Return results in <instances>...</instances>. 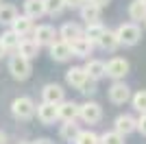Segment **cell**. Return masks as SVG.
<instances>
[{"label": "cell", "instance_id": "cell-37", "mask_svg": "<svg viewBox=\"0 0 146 144\" xmlns=\"http://www.w3.org/2000/svg\"><path fill=\"white\" fill-rule=\"evenodd\" d=\"M5 55H7V48L2 46V42H0V59H2V57H5Z\"/></svg>", "mask_w": 146, "mask_h": 144}, {"label": "cell", "instance_id": "cell-17", "mask_svg": "<svg viewBox=\"0 0 146 144\" xmlns=\"http://www.w3.org/2000/svg\"><path fill=\"white\" fill-rule=\"evenodd\" d=\"M39 48H42V46H39V44H37L33 37H22V39H20V46H18V50H15V53L33 61V59L37 57V53H39Z\"/></svg>", "mask_w": 146, "mask_h": 144}, {"label": "cell", "instance_id": "cell-32", "mask_svg": "<svg viewBox=\"0 0 146 144\" xmlns=\"http://www.w3.org/2000/svg\"><path fill=\"white\" fill-rule=\"evenodd\" d=\"M137 131H140L142 135H146V111L140 114V118H137Z\"/></svg>", "mask_w": 146, "mask_h": 144}, {"label": "cell", "instance_id": "cell-30", "mask_svg": "<svg viewBox=\"0 0 146 144\" xmlns=\"http://www.w3.org/2000/svg\"><path fill=\"white\" fill-rule=\"evenodd\" d=\"M124 138H127V135L118 133L116 129H113V131H105L103 135H100V144H124Z\"/></svg>", "mask_w": 146, "mask_h": 144}, {"label": "cell", "instance_id": "cell-27", "mask_svg": "<svg viewBox=\"0 0 146 144\" xmlns=\"http://www.w3.org/2000/svg\"><path fill=\"white\" fill-rule=\"evenodd\" d=\"M46 2V15H61V13L68 9V2L66 0H44Z\"/></svg>", "mask_w": 146, "mask_h": 144}, {"label": "cell", "instance_id": "cell-18", "mask_svg": "<svg viewBox=\"0 0 146 144\" xmlns=\"http://www.w3.org/2000/svg\"><path fill=\"white\" fill-rule=\"evenodd\" d=\"M79 133H81V125L79 122H76V120H66V122L61 125V129H59V138L63 140V142L72 144Z\"/></svg>", "mask_w": 146, "mask_h": 144}, {"label": "cell", "instance_id": "cell-15", "mask_svg": "<svg viewBox=\"0 0 146 144\" xmlns=\"http://www.w3.org/2000/svg\"><path fill=\"white\" fill-rule=\"evenodd\" d=\"M85 79H87L85 66H72V68H68V72H66V83L70 85V87H76V90L83 85Z\"/></svg>", "mask_w": 146, "mask_h": 144}, {"label": "cell", "instance_id": "cell-35", "mask_svg": "<svg viewBox=\"0 0 146 144\" xmlns=\"http://www.w3.org/2000/svg\"><path fill=\"white\" fill-rule=\"evenodd\" d=\"M33 144H55L50 138H37V140H33Z\"/></svg>", "mask_w": 146, "mask_h": 144}, {"label": "cell", "instance_id": "cell-14", "mask_svg": "<svg viewBox=\"0 0 146 144\" xmlns=\"http://www.w3.org/2000/svg\"><path fill=\"white\" fill-rule=\"evenodd\" d=\"M70 46H72V53H74V57H81V59H87V57H90L92 55V50H94V46H96V44L92 42L90 37H79V39H74L72 44H70Z\"/></svg>", "mask_w": 146, "mask_h": 144}, {"label": "cell", "instance_id": "cell-25", "mask_svg": "<svg viewBox=\"0 0 146 144\" xmlns=\"http://www.w3.org/2000/svg\"><path fill=\"white\" fill-rule=\"evenodd\" d=\"M18 18V9L9 2H0V24L2 26H11V22Z\"/></svg>", "mask_w": 146, "mask_h": 144}, {"label": "cell", "instance_id": "cell-21", "mask_svg": "<svg viewBox=\"0 0 146 144\" xmlns=\"http://www.w3.org/2000/svg\"><path fill=\"white\" fill-rule=\"evenodd\" d=\"M24 13L33 20H39L46 15V2L44 0H24Z\"/></svg>", "mask_w": 146, "mask_h": 144}, {"label": "cell", "instance_id": "cell-12", "mask_svg": "<svg viewBox=\"0 0 146 144\" xmlns=\"http://www.w3.org/2000/svg\"><path fill=\"white\" fill-rule=\"evenodd\" d=\"M11 29L15 31L20 37H29V35H33V29H35V24H33V18H29L26 13H22V15L18 13V18L11 22Z\"/></svg>", "mask_w": 146, "mask_h": 144}, {"label": "cell", "instance_id": "cell-6", "mask_svg": "<svg viewBox=\"0 0 146 144\" xmlns=\"http://www.w3.org/2000/svg\"><path fill=\"white\" fill-rule=\"evenodd\" d=\"M48 50H50V59H52V61H57V63H66V61H70V59L74 57L70 42L61 39V37L57 39L55 44H50V46H48Z\"/></svg>", "mask_w": 146, "mask_h": 144}, {"label": "cell", "instance_id": "cell-4", "mask_svg": "<svg viewBox=\"0 0 146 144\" xmlns=\"http://www.w3.org/2000/svg\"><path fill=\"white\" fill-rule=\"evenodd\" d=\"M79 118L85 122V125H96L103 120V107L100 103L96 101H85L81 105V111H79Z\"/></svg>", "mask_w": 146, "mask_h": 144}, {"label": "cell", "instance_id": "cell-11", "mask_svg": "<svg viewBox=\"0 0 146 144\" xmlns=\"http://www.w3.org/2000/svg\"><path fill=\"white\" fill-rule=\"evenodd\" d=\"M113 129L122 135H131L133 131H137V118H133L129 114H120L113 120Z\"/></svg>", "mask_w": 146, "mask_h": 144}, {"label": "cell", "instance_id": "cell-36", "mask_svg": "<svg viewBox=\"0 0 146 144\" xmlns=\"http://www.w3.org/2000/svg\"><path fill=\"white\" fill-rule=\"evenodd\" d=\"M7 140H9V138H7V133L0 129V144H7Z\"/></svg>", "mask_w": 146, "mask_h": 144}, {"label": "cell", "instance_id": "cell-40", "mask_svg": "<svg viewBox=\"0 0 146 144\" xmlns=\"http://www.w3.org/2000/svg\"><path fill=\"white\" fill-rule=\"evenodd\" d=\"M144 26H146V20H144Z\"/></svg>", "mask_w": 146, "mask_h": 144}, {"label": "cell", "instance_id": "cell-26", "mask_svg": "<svg viewBox=\"0 0 146 144\" xmlns=\"http://www.w3.org/2000/svg\"><path fill=\"white\" fill-rule=\"evenodd\" d=\"M105 24L98 20V22H90V24H85V37H90L94 44H98V39L105 35Z\"/></svg>", "mask_w": 146, "mask_h": 144}, {"label": "cell", "instance_id": "cell-3", "mask_svg": "<svg viewBox=\"0 0 146 144\" xmlns=\"http://www.w3.org/2000/svg\"><path fill=\"white\" fill-rule=\"evenodd\" d=\"M118 37H120V44L122 46H137L142 39V29L137 26V22H127V24H120L116 29Z\"/></svg>", "mask_w": 146, "mask_h": 144}, {"label": "cell", "instance_id": "cell-31", "mask_svg": "<svg viewBox=\"0 0 146 144\" xmlns=\"http://www.w3.org/2000/svg\"><path fill=\"white\" fill-rule=\"evenodd\" d=\"M79 92L83 96H94L98 92V81H96V79H92V77H87L85 81H83V85L79 87Z\"/></svg>", "mask_w": 146, "mask_h": 144}, {"label": "cell", "instance_id": "cell-10", "mask_svg": "<svg viewBox=\"0 0 146 144\" xmlns=\"http://www.w3.org/2000/svg\"><path fill=\"white\" fill-rule=\"evenodd\" d=\"M42 101H48V103L59 105L61 101H66V90H63L59 83H46L42 87Z\"/></svg>", "mask_w": 146, "mask_h": 144}, {"label": "cell", "instance_id": "cell-29", "mask_svg": "<svg viewBox=\"0 0 146 144\" xmlns=\"http://www.w3.org/2000/svg\"><path fill=\"white\" fill-rule=\"evenodd\" d=\"M131 105L137 114H144L146 111V90H137L133 96H131Z\"/></svg>", "mask_w": 146, "mask_h": 144}, {"label": "cell", "instance_id": "cell-19", "mask_svg": "<svg viewBox=\"0 0 146 144\" xmlns=\"http://www.w3.org/2000/svg\"><path fill=\"white\" fill-rule=\"evenodd\" d=\"M96 46L103 48V50H107V53H113V50H118L122 44H120V37H118L116 31H109V29H107V31H105V35L98 39Z\"/></svg>", "mask_w": 146, "mask_h": 144}, {"label": "cell", "instance_id": "cell-42", "mask_svg": "<svg viewBox=\"0 0 146 144\" xmlns=\"http://www.w3.org/2000/svg\"><path fill=\"white\" fill-rule=\"evenodd\" d=\"M144 2H146V0H144Z\"/></svg>", "mask_w": 146, "mask_h": 144}, {"label": "cell", "instance_id": "cell-16", "mask_svg": "<svg viewBox=\"0 0 146 144\" xmlns=\"http://www.w3.org/2000/svg\"><path fill=\"white\" fill-rule=\"evenodd\" d=\"M57 109H59V120H76L79 118V111H81V105L74 101H61L59 105H57Z\"/></svg>", "mask_w": 146, "mask_h": 144}, {"label": "cell", "instance_id": "cell-5", "mask_svg": "<svg viewBox=\"0 0 146 144\" xmlns=\"http://www.w3.org/2000/svg\"><path fill=\"white\" fill-rule=\"evenodd\" d=\"M33 39H35L39 46H50L59 39V31L50 24H37L33 29Z\"/></svg>", "mask_w": 146, "mask_h": 144}, {"label": "cell", "instance_id": "cell-39", "mask_svg": "<svg viewBox=\"0 0 146 144\" xmlns=\"http://www.w3.org/2000/svg\"><path fill=\"white\" fill-rule=\"evenodd\" d=\"M81 2H83V5H85V2H90V0H81ZM83 5H81V7H83Z\"/></svg>", "mask_w": 146, "mask_h": 144}, {"label": "cell", "instance_id": "cell-20", "mask_svg": "<svg viewBox=\"0 0 146 144\" xmlns=\"http://www.w3.org/2000/svg\"><path fill=\"white\" fill-rule=\"evenodd\" d=\"M85 70H87V77L96 79V81H100V79L107 77V63L100 59H87L85 61Z\"/></svg>", "mask_w": 146, "mask_h": 144}, {"label": "cell", "instance_id": "cell-13", "mask_svg": "<svg viewBox=\"0 0 146 144\" xmlns=\"http://www.w3.org/2000/svg\"><path fill=\"white\" fill-rule=\"evenodd\" d=\"M83 35H85V29L76 22H66V24H61V29H59V37L66 39V42H70V44H72L74 39L83 37Z\"/></svg>", "mask_w": 146, "mask_h": 144}, {"label": "cell", "instance_id": "cell-2", "mask_svg": "<svg viewBox=\"0 0 146 144\" xmlns=\"http://www.w3.org/2000/svg\"><path fill=\"white\" fill-rule=\"evenodd\" d=\"M33 72V66H31V59L22 57V55H13L9 59V74H11L15 81H26Z\"/></svg>", "mask_w": 146, "mask_h": 144}, {"label": "cell", "instance_id": "cell-33", "mask_svg": "<svg viewBox=\"0 0 146 144\" xmlns=\"http://www.w3.org/2000/svg\"><path fill=\"white\" fill-rule=\"evenodd\" d=\"M66 2H68V9H81V5H83L81 0H66Z\"/></svg>", "mask_w": 146, "mask_h": 144}, {"label": "cell", "instance_id": "cell-38", "mask_svg": "<svg viewBox=\"0 0 146 144\" xmlns=\"http://www.w3.org/2000/svg\"><path fill=\"white\" fill-rule=\"evenodd\" d=\"M18 144H33V142H29V140H20Z\"/></svg>", "mask_w": 146, "mask_h": 144}, {"label": "cell", "instance_id": "cell-41", "mask_svg": "<svg viewBox=\"0 0 146 144\" xmlns=\"http://www.w3.org/2000/svg\"><path fill=\"white\" fill-rule=\"evenodd\" d=\"M0 2H2V0H0Z\"/></svg>", "mask_w": 146, "mask_h": 144}, {"label": "cell", "instance_id": "cell-9", "mask_svg": "<svg viewBox=\"0 0 146 144\" xmlns=\"http://www.w3.org/2000/svg\"><path fill=\"white\" fill-rule=\"evenodd\" d=\"M37 120L42 122V125H55L57 120H59V109H57L55 103H48V101H42L37 105Z\"/></svg>", "mask_w": 146, "mask_h": 144}, {"label": "cell", "instance_id": "cell-7", "mask_svg": "<svg viewBox=\"0 0 146 144\" xmlns=\"http://www.w3.org/2000/svg\"><path fill=\"white\" fill-rule=\"evenodd\" d=\"M129 70H131V63L124 57H113L107 61V77L111 81H122L129 74Z\"/></svg>", "mask_w": 146, "mask_h": 144}, {"label": "cell", "instance_id": "cell-8", "mask_svg": "<svg viewBox=\"0 0 146 144\" xmlns=\"http://www.w3.org/2000/svg\"><path fill=\"white\" fill-rule=\"evenodd\" d=\"M107 94H109V101L113 103V105H124V103H129L131 96H133L131 94V87L124 83V79H122V81H113Z\"/></svg>", "mask_w": 146, "mask_h": 144}, {"label": "cell", "instance_id": "cell-24", "mask_svg": "<svg viewBox=\"0 0 146 144\" xmlns=\"http://www.w3.org/2000/svg\"><path fill=\"white\" fill-rule=\"evenodd\" d=\"M129 18H131V22H137V24L146 20V2L144 0H133L129 5Z\"/></svg>", "mask_w": 146, "mask_h": 144}, {"label": "cell", "instance_id": "cell-23", "mask_svg": "<svg viewBox=\"0 0 146 144\" xmlns=\"http://www.w3.org/2000/svg\"><path fill=\"white\" fill-rule=\"evenodd\" d=\"M20 39H22V37H20L11 26L7 31H2V35H0V42H2V46L7 48V53H15L18 46H20Z\"/></svg>", "mask_w": 146, "mask_h": 144}, {"label": "cell", "instance_id": "cell-28", "mask_svg": "<svg viewBox=\"0 0 146 144\" xmlns=\"http://www.w3.org/2000/svg\"><path fill=\"white\" fill-rule=\"evenodd\" d=\"M74 144H100V135L94 131H90V129H81V133L76 135V140H74Z\"/></svg>", "mask_w": 146, "mask_h": 144}, {"label": "cell", "instance_id": "cell-22", "mask_svg": "<svg viewBox=\"0 0 146 144\" xmlns=\"http://www.w3.org/2000/svg\"><path fill=\"white\" fill-rule=\"evenodd\" d=\"M100 7L98 5H94V2H85V5L79 9V13H81V20L85 24H90V22H98L100 20Z\"/></svg>", "mask_w": 146, "mask_h": 144}, {"label": "cell", "instance_id": "cell-1", "mask_svg": "<svg viewBox=\"0 0 146 144\" xmlns=\"http://www.w3.org/2000/svg\"><path fill=\"white\" fill-rule=\"evenodd\" d=\"M11 116L15 120H22V122H26V120H31L33 116L37 114V105L35 101L31 98V96H18V98H13L11 101Z\"/></svg>", "mask_w": 146, "mask_h": 144}, {"label": "cell", "instance_id": "cell-34", "mask_svg": "<svg viewBox=\"0 0 146 144\" xmlns=\"http://www.w3.org/2000/svg\"><path fill=\"white\" fill-rule=\"evenodd\" d=\"M90 2H94V5H98L100 9H105V7H109L111 0H90Z\"/></svg>", "mask_w": 146, "mask_h": 144}]
</instances>
